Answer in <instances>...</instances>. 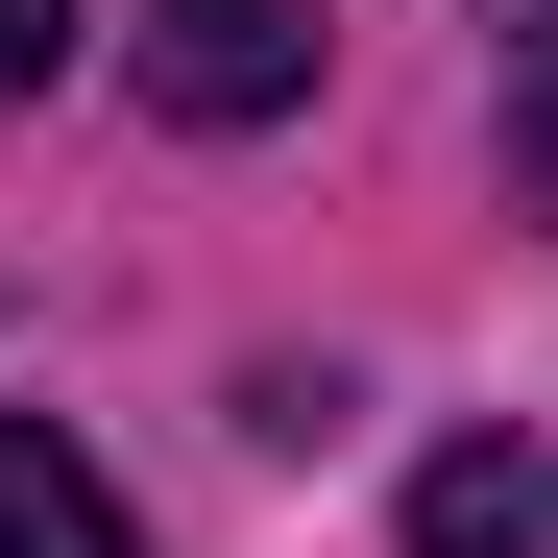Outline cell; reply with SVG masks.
I'll use <instances>...</instances> for the list:
<instances>
[{
  "mask_svg": "<svg viewBox=\"0 0 558 558\" xmlns=\"http://www.w3.org/2000/svg\"><path fill=\"white\" fill-rule=\"evenodd\" d=\"M122 73H146L170 122H219V146H243V122H292V98H316V0H146Z\"/></svg>",
  "mask_w": 558,
  "mask_h": 558,
  "instance_id": "6da1fadb",
  "label": "cell"
},
{
  "mask_svg": "<svg viewBox=\"0 0 558 558\" xmlns=\"http://www.w3.org/2000/svg\"><path fill=\"white\" fill-rule=\"evenodd\" d=\"M0 558H146V534H122V486H98L49 413H0Z\"/></svg>",
  "mask_w": 558,
  "mask_h": 558,
  "instance_id": "7a4b0ae2",
  "label": "cell"
},
{
  "mask_svg": "<svg viewBox=\"0 0 558 558\" xmlns=\"http://www.w3.org/2000/svg\"><path fill=\"white\" fill-rule=\"evenodd\" d=\"M413 558H534V461H510V437L413 461Z\"/></svg>",
  "mask_w": 558,
  "mask_h": 558,
  "instance_id": "3957f363",
  "label": "cell"
},
{
  "mask_svg": "<svg viewBox=\"0 0 558 558\" xmlns=\"http://www.w3.org/2000/svg\"><path fill=\"white\" fill-rule=\"evenodd\" d=\"M510 195H558V0H510Z\"/></svg>",
  "mask_w": 558,
  "mask_h": 558,
  "instance_id": "277c9868",
  "label": "cell"
},
{
  "mask_svg": "<svg viewBox=\"0 0 558 558\" xmlns=\"http://www.w3.org/2000/svg\"><path fill=\"white\" fill-rule=\"evenodd\" d=\"M73 73V0H0V98H49Z\"/></svg>",
  "mask_w": 558,
  "mask_h": 558,
  "instance_id": "5b68a950",
  "label": "cell"
}]
</instances>
